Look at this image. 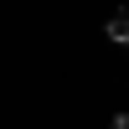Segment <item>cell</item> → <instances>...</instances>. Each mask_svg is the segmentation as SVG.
<instances>
[{
	"label": "cell",
	"instance_id": "obj_2",
	"mask_svg": "<svg viewBox=\"0 0 129 129\" xmlns=\"http://www.w3.org/2000/svg\"><path fill=\"white\" fill-rule=\"evenodd\" d=\"M109 129H129V114H114V124Z\"/></svg>",
	"mask_w": 129,
	"mask_h": 129
},
{
	"label": "cell",
	"instance_id": "obj_1",
	"mask_svg": "<svg viewBox=\"0 0 129 129\" xmlns=\"http://www.w3.org/2000/svg\"><path fill=\"white\" fill-rule=\"evenodd\" d=\"M103 36H109V41H119V47H129V5L119 10V16H109V21H103Z\"/></svg>",
	"mask_w": 129,
	"mask_h": 129
}]
</instances>
